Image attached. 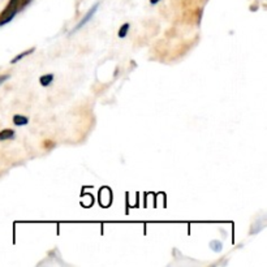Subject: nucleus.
I'll list each match as a JSON object with an SVG mask.
<instances>
[{"instance_id": "5", "label": "nucleus", "mask_w": 267, "mask_h": 267, "mask_svg": "<svg viewBox=\"0 0 267 267\" xmlns=\"http://www.w3.org/2000/svg\"><path fill=\"white\" fill-rule=\"evenodd\" d=\"M16 137V132L13 129H3L0 131V141H10Z\"/></svg>"}, {"instance_id": "3", "label": "nucleus", "mask_w": 267, "mask_h": 267, "mask_svg": "<svg viewBox=\"0 0 267 267\" xmlns=\"http://www.w3.org/2000/svg\"><path fill=\"white\" fill-rule=\"evenodd\" d=\"M13 124L16 127H25V125L29 124V118H26L25 115H15L13 116Z\"/></svg>"}, {"instance_id": "8", "label": "nucleus", "mask_w": 267, "mask_h": 267, "mask_svg": "<svg viewBox=\"0 0 267 267\" xmlns=\"http://www.w3.org/2000/svg\"><path fill=\"white\" fill-rule=\"evenodd\" d=\"M210 246L214 251H220L222 250V242L220 241H211Z\"/></svg>"}, {"instance_id": "2", "label": "nucleus", "mask_w": 267, "mask_h": 267, "mask_svg": "<svg viewBox=\"0 0 267 267\" xmlns=\"http://www.w3.org/2000/svg\"><path fill=\"white\" fill-rule=\"evenodd\" d=\"M98 7H99V3H96V4H94V6H93L92 8H90V10L87 11V13H86L85 16H83L82 19H81V21H80V23L77 24V25H76V28L73 29V32H72V33L77 32V30H80V29L82 28V26H85L86 24L89 23L90 20L93 19V16H94V15H96V12H97V11H98Z\"/></svg>"}, {"instance_id": "7", "label": "nucleus", "mask_w": 267, "mask_h": 267, "mask_svg": "<svg viewBox=\"0 0 267 267\" xmlns=\"http://www.w3.org/2000/svg\"><path fill=\"white\" fill-rule=\"evenodd\" d=\"M34 51H35V48L33 47V48H30V50H29V51H24V52H21V54H20V55H17V56H15V59H12V60H11V63H12V64H16L17 61L23 60L24 57H25V56H29V55H32Z\"/></svg>"}, {"instance_id": "9", "label": "nucleus", "mask_w": 267, "mask_h": 267, "mask_svg": "<svg viewBox=\"0 0 267 267\" xmlns=\"http://www.w3.org/2000/svg\"><path fill=\"white\" fill-rule=\"evenodd\" d=\"M10 77H11L10 74H3V76H0V85L6 82L7 80H10Z\"/></svg>"}, {"instance_id": "6", "label": "nucleus", "mask_w": 267, "mask_h": 267, "mask_svg": "<svg viewBox=\"0 0 267 267\" xmlns=\"http://www.w3.org/2000/svg\"><path fill=\"white\" fill-rule=\"evenodd\" d=\"M129 29H131V24L129 23L123 24V25L120 26V29H119V33H118L119 38H125V37L128 35V33H129Z\"/></svg>"}, {"instance_id": "4", "label": "nucleus", "mask_w": 267, "mask_h": 267, "mask_svg": "<svg viewBox=\"0 0 267 267\" xmlns=\"http://www.w3.org/2000/svg\"><path fill=\"white\" fill-rule=\"evenodd\" d=\"M54 80H55L54 74L47 73L39 77V83H41V86H43V87H48V86L54 82Z\"/></svg>"}, {"instance_id": "1", "label": "nucleus", "mask_w": 267, "mask_h": 267, "mask_svg": "<svg viewBox=\"0 0 267 267\" xmlns=\"http://www.w3.org/2000/svg\"><path fill=\"white\" fill-rule=\"evenodd\" d=\"M20 7H21V0H10V3L6 7V10L0 15V26L10 24L15 19L16 13L19 12Z\"/></svg>"}, {"instance_id": "10", "label": "nucleus", "mask_w": 267, "mask_h": 267, "mask_svg": "<svg viewBox=\"0 0 267 267\" xmlns=\"http://www.w3.org/2000/svg\"><path fill=\"white\" fill-rule=\"evenodd\" d=\"M160 0H150V4H153V6H155V4L159 3Z\"/></svg>"}]
</instances>
